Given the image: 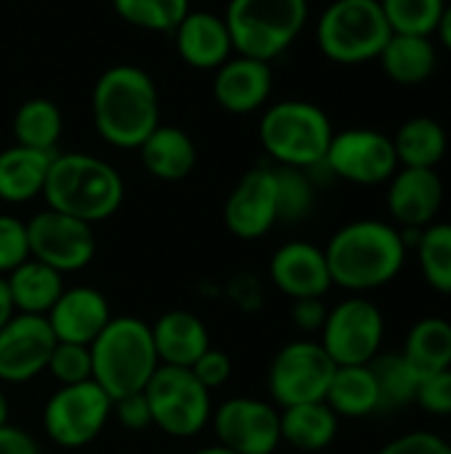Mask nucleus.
Segmentation results:
<instances>
[{
    "mask_svg": "<svg viewBox=\"0 0 451 454\" xmlns=\"http://www.w3.org/2000/svg\"><path fill=\"white\" fill-rule=\"evenodd\" d=\"M276 173V200H279V221L298 223L311 215L316 202V186L311 181V170L282 168L274 165Z\"/></svg>",
    "mask_w": 451,
    "mask_h": 454,
    "instance_id": "36",
    "label": "nucleus"
},
{
    "mask_svg": "<svg viewBox=\"0 0 451 454\" xmlns=\"http://www.w3.org/2000/svg\"><path fill=\"white\" fill-rule=\"evenodd\" d=\"M223 223L245 242L266 237L279 223L274 165H255L234 184L223 205Z\"/></svg>",
    "mask_w": 451,
    "mask_h": 454,
    "instance_id": "15",
    "label": "nucleus"
},
{
    "mask_svg": "<svg viewBox=\"0 0 451 454\" xmlns=\"http://www.w3.org/2000/svg\"><path fill=\"white\" fill-rule=\"evenodd\" d=\"M415 247L428 287L441 295H451V223L436 221L425 226Z\"/></svg>",
    "mask_w": 451,
    "mask_h": 454,
    "instance_id": "33",
    "label": "nucleus"
},
{
    "mask_svg": "<svg viewBox=\"0 0 451 454\" xmlns=\"http://www.w3.org/2000/svg\"><path fill=\"white\" fill-rule=\"evenodd\" d=\"M191 372L197 375V380L213 394L215 388H223L229 380H231V372H234V362L226 351L210 346L191 367Z\"/></svg>",
    "mask_w": 451,
    "mask_h": 454,
    "instance_id": "40",
    "label": "nucleus"
},
{
    "mask_svg": "<svg viewBox=\"0 0 451 454\" xmlns=\"http://www.w3.org/2000/svg\"><path fill=\"white\" fill-rule=\"evenodd\" d=\"M393 149L399 168H436L449 149V136L444 125L428 114L409 117L393 136Z\"/></svg>",
    "mask_w": 451,
    "mask_h": 454,
    "instance_id": "29",
    "label": "nucleus"
},
{
    "mask_svg": "<svg viewBox=\"0 0 451 454\" xmlns=\"http://www.w3.org/2000/svg\"><path fill=\"white\" fill-rule=\"evenodd\" d=\"M90 362L93 380L112 402L128 394H141L159 370L149 322L138 317H112L90 343Z\"/></svg>",
    "mask_w": 451,
    "mask_h": 454,
    "instance_id": "4",
    "label": "nucleus"
},
{
    "mask_svg": "<svg viewBox=\"0 0 451 454\" xmlns=\"http://www.w3.org/2000/svg\"><path fill=\"white\" fill-rule=\"evenodd\" d=\"M327 303L324 298H300V301H292L290 306V319L295 325L298 333L303 335H319L324 322H327Z\"/></svg>",
    "mask_w": 451,
    "mask_h": 454,
    "instance_id": "44",
    "label": "nucleus"
},
{
    "mask_svg": "<svg viewBox=\"0 0 451 454\" xmlns=\"http://www.w3.org/2000/svg\"><path fill=\"white\" fill-rule=\"evenodd\" d=\"M48 372L58 386H74V383L93 380L90 346L56 340V348L48 359Z\"/></svg>",
    "mask_w": 451,
    "mask_h": 454,
    "instance_id": "37",
    "label": "nucleus"
},
{
    "mask_svg": "<svg viewBox=\"0 0 451 454\" xmlns=\"http://www.w3.org/2000/svg\"><path fill=\"white\" fill-rule=\"evenodd\" d=\"M194 454H237V452L215 442V444H207V447H202V450H197V452H194Z\"/></svg>",
    "mask_w": 451,
    "mask_h": 454,
    "instance_id": "49",
    "label": "nucleus"
},
{
    "mask_svg": "<svg viewBox=\"0 0 451 454\" xmlns=\"http://www.w3.org/2000/svg\"><path fill=\"white\" fill-rule=\"evenodd\" d=\"M335 130L330 114L303 98H284L263 109L258 138L274 165L316 170L324 162Z\"/></svg>",
    "mask_w": 451,
    "mask_h": 454,
    "instance_id": "5",
    "label": "nucleus"
},
{
    "mask_svg": "<svg viewBox=\"0 0 451 454\" xmlns=\"http://www.w3.org/2000/svg\"><path fill=\"white\" fill-rule=\"evenodd\" d=\"M369 370L377 383L380 394V412H393L417 399L420 375L412 370V364L401 354H377L369 362Z\"/></svg>",
    "mask_w": 451,
    "mask_h": 454,
    "instance_id": "32",
    "label": "nucleus"
},
{
    "mask_svg": "<svg viewBox=\"0 0 451 454\" xmlns=\"http://www.w3.org/2000/svg\"><path fill=\"white\" fill-rule=\"evenodd\" d=\"M45 319L56 340L90 346L98 338V333L109 325L112 306L101 290L90 285H74V287H64V293L58 295V301L53 303Z\"/></svg>",
    "mask_w": 451,
    "mask_h": 454,
    "instance_id": "20",
    "label": "nucleus"
},
{
    "mask_svg": "<svg viewBox=\"0 0 451 454\" xmlns=\"http://www.w3.org/2000/svg\"><path fill=\"white\" fill-rule=\"evenodd\" d=\"M53 154L29 149V146H8L0 152V202L24 205L43 197L45 178L51 170Z\"/></svg>",
    "mask_w": 451,
    "mask_h": 454,
    "instance_id": "24",
    "label": "nucleus"
},
{
    "mask_svg": "<svg viewBox=\"0 0 451 454\" xmlns=\"http://www.w3.org/2000/svg\"><path fill=\"white\" fill-rule=\"evenodd\" d=\"M152 340L159 356V364L170 367H194V362L213 346L210 330L194 311L186 309H170L154 319Z\"/></svg>",
    "mask_w": 451,
    "mask_h": 454,
    "instance_id": "22",
    "label": "nucleus"
},
{
    "mask_svg": "<svg viewBox=\"0 0 451 454\" xmlns=\"http://www.w3.org/2000/svg\"><path fill=\"white\" fill-rule=\"evenodd\" d=\"M29 258L56 269L58 274H77L96 258L93 226L58 210H40L27 221Z\"/></svg>",
    "mask_w": 451,
    "mask_h": 454,
    "instance_id": "13",
    "label": "nucleus"
},
{
    "mask_svg": "<svg viewBox=\"0 0 451 454\" xmlns=\"http://www.w3.org/2000/svg\"><path fill=\"white\" fill-rule=\"evenodd\" d=\"M428 415L436 418H449L451 415V370L436 372V375H425L420 380L417 388V399H415Z\"/></svg>",
    "mask_w": 451,
    "mask_h": 454,
    "instance_id": "39",
    "label": "nucleus"
},
{
    "mask_svg": "<svg viewBox=\"0 0 451 454\" xmlns=\"http://www.w3.org/2000/svg\"><path fill=\"white\" fill-rule=\"evenodd\" d=\"M8 290L16 314H32V317H48L58 295L64 293V274L56 269L29 258L21 266H16L8 277Z\"/></svg>",
    "mask_w": 451,
    "mask_h": 454,
    "instance_id": "27",
    "label": "nucleus"
},
{
    "mask_svg": "<svg viewBox=\"0 0 451 454\" xmlns=\"http://www.w3.org/2000/svg\"><path fill=\"white\" fill-rule=\"evenodd\" d=\"M391 35L380 0H332L316 21L319 51L343 67L375 61Z\"/></svg>",
    "mask_w": 451,
    "mask_h": 454,
    "instance_id": "7",
    "label": "nucleus"
},
{
    "mask_svg": "<svg viewBox=\"0 0 451 454\" xmlns=\"http://www.w3.org/2000/svg\"><path fill=\"white\" fill-rule=\"evenodd\" d=\"M383 72L399 85H423L439 67V51L433 37L423 35H391L377 56Z\"/></svg>",
    "mask_w": 451,
    "mask_h": 454,
    "instance_id": "25",
    "label": "nucleus"
},
{
    "mask_svg": "<svg viewBox=\"0 0 451 454\" xmlns=\"http://www.w3.org/2000/svg\"><path fill=\"white\" fill-rule=\"evenodd\" d=\"M24 261H29L27 221L0 213V277H8Z\"/></svg>",
    "mask_w": 451,
    "mask_h": 454,
    "instance_id": "38",
    "label": "nucleus"
},
{
    "mask_svg": "<svg viewBox=\"0 0 451 454\" xmlns=\"http://www.w3.org/2000/svg\"><path fill=\"white\" fill-rule=\"evenodd\" d=\"M112 418L133 434H141L152 426V410L146 402V394H128L112 402Z\"/></svg>",
    "mask_w": 451,
    "mask_h": 454,
    "instance_id": "42",
    "label": "nucleus"
},
{
    "mask_svg": "<svg viewBox=\"0 0 451 454\" xmlns=\"http://www.w3.org/2000/svg\"><path fill=\"white\" fill-rule=\"evenodd\" d=\"M447 442H449V447H451V436H449V439H447Z\"/></svg>",
    "mask_w": 451,
    "mask_h": 454,
    "instance_id": "50",
    "label": "nucleus"
},
{
    "mask_svg": "<svg viewBox=\"0 0 451 454\" xmlns=\"http://www.w3.org/2000/svg\"><path fill=\"white\" fill-rule=\"evenodd\" d=\"M436 35H439L441 45L451 53V3H447V8H444V13H441V21H439V27H436Z\"/></svg>",
    "mask_w": 451,
    "mask_h": 454,
    "instance_id": "47",
    "label": "nucleus"
},
{
    "mask_svg": "<svg viewBox=\"0 0 451 454\" xmlns=\"http://www.w3.org/2000/svg\"><path fill=\"white\" fill-rule=\"evenodd\" d=\"M268 279L290 301L324 298L332 290L324 247L306 239H292L274 250L268 261Z\"/></svg>",
    "mask_w": 451,
    "mask_h": 454,
    "instance_id": "17",
    "label": "nucleus"
},
{
    "mask_svg": "<svg viewBox=\"0 0 451 454\" xmlns=\"http://www.w3.org/2000/svg\"><path fill=\"white\" fill-rule=\"evenodd\" d=\"M322 168L356 186L388 184L399 170L393 138L375 128H348L332 136Z\"/></svg>",
    "mask_w": 451,
    "mask_h": 454,
    "instance_id": "12",
    "label": "nucleus"
},
{
    "mask_svg": "<svg viewBox=\"0 0 451 454\" xmlns=\"http://www.w3.org/2000/svg\"><path fill=\"white\" fill-rule=\"evenodd\" d=\"M56 335L45 317L13 314L0 330V383L24 386L48 370Z\"/></svg>",
    "mask_w": 451,
    "mask_h": 454,
    "instance_id": "16",
    "label": "nucleus"
},
{
    "mask_svg": "<svg viewBox=\"0 0 451 454\" xmlns=\"http://www.w3.org/2000/svg\"><path fill=\"white\" fill-rule=\"evenodd\" d=\"M112 418V399L96 380L58 386L43 407V431L61 450L93 444Z\"/></svg>",
    "mask_w": 451,
    "mask_h": 454,
    "instance_id": "9",
    "label": "nucleus"
},
{
    "mask_svg": "<svg viewBox=\"0 0 451 454\" xmlns=\"http://www.w3.org/2000/svg\"><path fill=\"white\" fill-rule=\"evenodd\" d=\"M112 8L136 29L173 35L181 19L191 11V0H112Z\"/></svg>",
    "mask_w": 451,
    "mask_h": 454,
    "instance_id": "34",
    "label": "nucleus"
},
{
    "mask_svg": "<svg viewBox=\"0 0 451 454\" xmlns=\"http://www.w3.org/2000/svg\"><path fill=\"white\" fill-rule=\"evenodd\" d=\"M282 444L298 452H322L338 439L340 418L327 407V402H308L279 410Z\"/></svg>",
    "mask_w": 451,
    "mask_h": 454,
    "instance_id": "26",
    "label": "nucleus"
},
{
    "mask_svg": "<svg viewBox=\"0 0 451 454\" xmlns=\"http://www.w3.org/2000/svg\"><path fill=\"white\" fill-rule=\"evenodd\" d=\"M173 43L181 61L199 72H215L223 61L234 56L226 19L213 11H189L173 29Z\"/></svg>",
    "mask_w": 451,
    "mask_h": 454,
    "instance_id": "21",
    "label": "nucleus"
},
{
    "mask_svg": "<svg viewBox=\"0 0 451 454\" xmlns=\"http://www.w3.org/2000/svg\"><path fill=\"white\" fill-rule=\"evenodd\" d=\"M215 442L237 454H274L282 444L279 407L255 396H231L213 410Z\"/></svg>",
    "mask_w": 451,
    "mask_h": 454,
    "instance_id": "14",
    "label": "nucleus"
},
{
    "mask_svg": "<svg viewBox=\"0 0 451 454\" xmlns=\"http://www.w3.org/2000/svg\"><path fill=\"white\" fill-rule=\"evenodd\" d=\"M377 454H451L447 439L431 431H412L388 442Z\"/></svg>",
    "mask_w": 451,
    "mask_h": 454,
    "instance_id": "43",
    "label": "nucleus"
},
{
    "mask_svg": "<svg viewBox=\"0 0 451 454\" xmlns=\"http://www.w3.org/2000/svg\"><path fill=\"white\" fill-rule=\"evenodd\" d=\"M385 338L383 311L364 295H351L330 309L327 322L319 333L322 348L338 367L369 364Z\"/></svg>",
    "mask_w": 451,
    "mask_h": 454,
    "instance_id": "11",
    "label": "nucleus"
},
{
    "mask_svg": "<svg viewBox=\"0 0 451 454\" xmlns=\"http://www.w3.org/2000/svg\"><path fill=\"white\" fill-rule=\"evenodd\" d=\"M16 309H13V301H11V290H8V282L5 277H0V330L13 319Z\"/></svg>",
    "mask_w": 451,
    "mask_h": 454,
    "instance_id": "46",
    "label": "nucleus"
},
{
    "mask_svg": "<svg viewBox=\"0 0 451 454\" xmlns=\"http://www.w3.org/2000/svg\"><path fill=\"white\" fill-rule=\"evenodd\" d=\"M223 19L234 53L271 64L306 29L308 0H229Z\"/></svg>",
    "mask_w": 451,
    "mask_h": 454,
    "instance_id": "6",
    "label": "nucleus"
},
{
    "mask_svg": "<svg viewBox=\"0 0 451 454\" xmlns=\"http://www.w3.org/2000/svg\"><path fill=\"white\" fill-rule=\"evenodd\" d=\"M393 35L433 37L447 8V0H380Z\"/></svg>",
    "mask_w": 451,
    "mask_h": 454,
    "instance_id": "35",
    "label": "nucleus"
},
{
    "mask_svg": "<svg viewBox=\"0 0 451 454\" xmlns=\"http://www.w3.org/2000/svg\"><path fill=\"white\" fill-rule=\"evenodd\" d=\"M45 207L80 218L85 223H101L112 218L125 200V181L114 165L88 152L53 154L45 189Z\"/></svg>",
    "mask_w": 451,
    "mask_h": 454,
    "instance_id": "3",
    "label": "nucleus"
},
{
    "mask_svg": "<svg viewBox=\"0 0 451 454\" xmlns=\"http://www.w3.org/2000/svg\"><path fill=\"white\" fill-rule=\"evenodd\" d=\"M141 165L157 181H183L197 168V144L194 138L178 125H157L149 138L136 149Z\"/></svg>",
    "mask_w": 451,
    "mask_h": 454,
    "instance_id": "23",
    "label": "nucleus"
},
{
    "mask_svg": "<svg viewBox=\"0 0 451 454\" xmlns=\"http://www.w3.org/2000/svg\"><path fill=\"white\" fill-rule=\"evenodd\" d=\"M11 130H13V138L19 146L56 154V146L64 133V114L56 101H51L45 96H35V98H27L19 104Z\"/></svg>",
    "mask_w": 451,
    "mask_h": 454,
    "instance_id": "31",
    "label": "nucleus"
},
{
    "mask_svg": "<svg viewBox=\"0 0 451 454\" xmlns=\"http://www.w3.org/2000/svg\"><path fill=\"white\" fill-rule=\"evenodd\" d=\"M0 454H43L37 439L19 426H0Z\"/></svg>",
    "mask_w": 451,
    "mask_h": 454,
    "instance_id": "45",
    "label": "nucleus"
},
{
    "mask_svg": "<svg viewBox=\"0 0 451 454\" xmlns=\"http://www.w3.org/2000/svg\"><path fill=\"white\" fill-rule=\"evenodd\" d=\"M223 295L239 309V311H260L263 301H266V290H263V282L250 274V271H239L234 274L226 285H223Z\"/></svg>",
    "mask_w": 451,
    "mask_h": 454,
    "instance_id": "41",
    "label": "nucleus"
},
{
    "mask_svg": "<svg viewBox=\"0 0 451 454\" xmlns=\"http://www.w3.org/2000/svg\"><path fill=\"white\" fill-rule=\"evenodd\" d=\"M388 213L399 229L423 231L444 205V181L436 168H399L388 181Z\"/></svg>",
    "mask_w": 451,
    "mask_h": 454,
    "instance_id": "18",
    "label": "nucleus"
},
{
    "mask_svg": "<svg viewBox=\"0 0 451 454\" xmlns=\"http://www.w3.org/2000/svg\"><path fill=\"white\" fill-rule=\"evenodd\" d=\"M5 423H11V402H8L5 391L0 388V426H5Z\"/></svg>",
    "mask_w": 451,
    "mask_h": 454,
    "instance_id": "48",
    "label": "nucleus"
},
{
    "mask_svg": "<svg viewBox=\"0 0 451 454\" xmlns=\"http://www.w3.org/2000/svg\"><path fill=\"white\" fill-rule=\"evenodd\" d=\"M407 253L401 229L377 218H359L340 226L324 247L332 285L351 295L391 285L404 271Z\"/></svg>",
    "mask_w": 451,
    "mask_h": 454,
    "instance_id": "1",
    "label": "nucleus"
},
{
    "mask_svg": "<svg viewBox=\"0 0 451 454\" xmlns=\"http://www.w3.org/2000/svg\"><path fill=\"white\" fill-rule=\"evenodd\" d=\"M324 402L338 418L346 420H362L380 412V394L369 364L338 367Z\"/></svg>",
    "mask_w": 451,
    "mask_h": 454,
    "instance_id": "28",
    "label": "nucleus"
},
{
    "mask_svg": "<svg viewBox=\"0 0 451 454\" xmlns=\"http://www.w3.org/2000/svg\"><path fill=\"white\" fill-rule=\"evenodd\" d=\"M144 394L152 410V426L170 439H194L210 426L213 394L189 367L159 364Z\"/></svg>",
    "mask_w": 451,
    "mask_h": 454,
    "instance_id": "8",
    "label": "nucleus"
},
{
    "mask_svg": "<svg viewBox=\"0 0 451 454\" xmlns=\"http://www.w3.org/2000/svg\"><path fill=\"white\" fill-rule=\"evenodd\" d=\"M93 128L114 149H138L159 125V90L154 77L136 64L104 69L90 96Z\"/></svg>",
    "mask_w": 451,
    "mask_h": 454,
    "instance_id": "2",
    "label": "nucleus"
},
{
    "mask_svg": "<svg viewBox=\"0 0 451 454\" xmlns=\"http://www.w3.org/2000/svg\"><path fill=\"white\" fill-rule=\"evenodd\" d=\"M401 356L425 378L451 370V322L444 317H425L407 333Z\"/></svg>",
    "mask_w": 451,
    "mask_h": 454,
    "instance_id": "30",
    "label": "nucleus"
},
{
    "mask_svg": "<svg viewBox=\"0 0 451 454\" xmlns=\"http://www.w3.org/2000/svg\"><path fill=\"white\" fill-rule=\"evenodd\" d=\"M335 370L338 364L330 359L319 340L298 338L284 343L268 364L266 383L271 404L284 410L295 404L324 402Z\"/></svg>",
    "mask_w": 451,
    "mask_h": 454,
    "instance_id": "10",
    "label": "nucleus"
},
{
    "mask_svg": "<svg viewBox=\"0 0 451 454\" xmlns=\"http://www.w3.org/2000/svg\"><path fill=\"white\" fill-rule=\"evenodd\" d=\"M274 90V69L268 61L234 53L215 69L213 98L229 114H253L266 109Z\"/></svg>",
    "mask_w": 451,
    "mask_h": 454,
    "instance_id": "19",
    "label": "nucleus"
}]
</instances>
